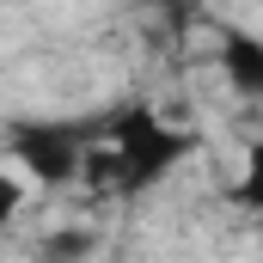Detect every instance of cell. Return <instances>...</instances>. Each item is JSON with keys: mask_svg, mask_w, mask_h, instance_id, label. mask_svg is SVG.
Here are the masks:
<instances>
[{"mask_svg": "<svg viewBox=\"0 0 263 263\" xmlns=\"http://www.w3.org/2000/svg\"><path fill=\"white\" fill-rule=\"evenodd\" d=\"M110 178H117V190L135 196V190H147V184H159L196 141L184 129H172L165 117H153L147 104H129L123 117H110Z\"/></svg>", "mask_w": 263, "mask_h": 263, "instance_id": "1", "label": "cell"}, {"mask_svg": "<svg viewBox=\"0 0 263 263\" xmlns=\"http://www.w3.org/2000/svg\"><path fill=\"white\" fill-rule=\"evenodd\" d=\"M86 123H12V159L37 178V184H67L86 165Z\"/></svg>", "mask_w": 263, "mask_h": 263, "instance_id": "2", "label": "cell"}, {"mask_svg": "<svg viewBox=\"0 0 263 263\" xmlns=\"http://www.w3.org/2000/svg\"><path fill=\"white\" fill-rule=\"evenodd\" d=\"M86 251H92V239L67 227V233H49V239H43V251H37V257H43V263H80Z\"/></svg>", "mask_w": 263, "mask_h": 263, "instance_id": "4", "label": "cell"}, {"mask_svg": "<svg viewBox=\"0 0 263 263\" xmlns=\"http://www.w3.org/2000/svg\"><path fill=\"white\" fill-rule=\"evenodd\" d=\"M220 67H227V80H233L245 98H263V37L227 31V37H220Z\"/></svg>", "mask_w": 263, "mask_h": 263, "instance_id": "3", "label": "cell"}, {"mask_svg": "<svg viewBox=\"0 0 263 263\" xmlns=\"http://www.w3.org/2000/svg\"><path fill=\"white\" fill-rule=\"evenodd\" d=\"M239 202L263 214V141L251 147V153H245V178H239Z\"/></svg>", "mask_w": 263, "mask_h": 263, "instance_id": "5", "label": "cell"}]
</instances>
